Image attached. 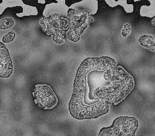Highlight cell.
Instances as JSON below:
<instances>
[{
	"instance_id": "obj_1",
	"label": "cell",
	"mask_w": 155,
	"mask_h": 136,
	"mask_svg": "<svg viewBox=\"0 0 155 136\" xmlns=\"http://www.w3.org/2000/svg\"><path fill=\"white\" fill-rule=\"evenodd\" d=\"M68 18L69 24L67 36L69 40L75 43L80 40V36L93 20L87 11L73 9H69Z\"/></svg>"
},
{
	"instance_id": "obj_2",
	"label": "cell",
	"mask_w": 155,
	"mask_h": 136,
	"mask_svg": "<svg viewBox=\"0 0 155 136\" xmlns=\"http://www.w3.org/2000/svg\"><path fill=\"white\" fill-rule=\"evenodd\" d=\"M40 24L43 32L47 35H51L55 43H63L65 38V30L69 28L68 18L61 17L60 15L54 13L49 17L42 18L40 20Z\"/></svg>"
},
{
	"instance_id": "obj_3",
	"label": "cell",
	"mask_w": 155,
	"mask_h": 136,
	"mask_svg": "<svg viewBox=\"0 0 155 136\" xmlns=\"http://www.w3.org/2000/svg\"><path fill=\"white\" fill-rule=\"evenodd\" d=\"M138 128L136 118L120 117L114 120L112 126L102 128L98 136H134Z\"/></svg>"
},
{
	"instance_id": "obj_4",
	"label": "cell",
	"mask_w": 155,
	"mask_h": 136,
	"mask_svg": "<svg viewBox=\"0 0 155 136\" xmlns=\"http://www.w3.org/2000/svg\"><path fill=\"white\" fill-rule=\"evenodd\" d=\"M33 96L35 104L45 110L54 109L58 102L54 91L51 86L46 84L35 85Z\"/></svg>"
},
{
	"instance_id": "obj_5",
	"label": "cell",
	"mask_w": 155,
	"mask_h": 136,
	"mask_svg": "<svg viewBox=\"0 0 155 136\" xmlns=\"http://www.w3.org/2000/svg\"><path fill=\"white\" fill-rule=\"evenodd\" d=\"M13 72L12 61L8 49L0 42V77H10Z\"/></svg>"
},
{
	"instance_id": "obj_6",
	"label": "cell",
	"mask_w": 155,
	"mask_h": 136,
	"mask_svg": "<svg viewBox=\"0 0 155 136\" xmlns=\"http://www.w3.org/2000/svg\"><path fill=\"white\" fill-rule=\"evenodd\" d=\"M69 9L83 10L87 11L91 15H94L97 12L98 9L97 1H82L80 2H73L69 6Z\"/></svg>"
},
{
	"instance_id": "obj_7",
	"label": "cell",
	"mask_w": 155,
	"mask_h": 136,
	"mask_svg": "<svg viewBox=\"0 0 155 136\" xmlns=\"http://www.w3.org/2000/svg\"><path fill=\"white\" fill-rule=\"evenodd\" d=\"M17 6L21 7L23 10L22 12L16 13L17 17H23L30 16H37L39 13L36 7L25 4L22 0H18Z\"/></svg>"
},
{
	"instance_id": "obj_8",
	"label": "cell",
	"mask_w": 155,
	"mask_h": 136,
	"mask_svg": "<svg viewBox=\"0 0 155 136\" xmlns=\"http://www.w3.org/2000/svg\"><path fill=\"white\" fill-rule=\"evenodd\" d=\"M107 4L109 5V6L111 7H114L117 5H121V6L124 8V10L126 12L132 13L134 11V6L132 4H127V1H105Z\"/></svg>"
},
{
	"instance_id": "obj_9",
	"label": "cell",
	"mask_w": 155,
	"mask_h": 136,
	"mask_svg": "<svg viewBox=\"0 0 155 136\" xmlns=\"http://www.w3.org/2000/svg\"><path fill=\"white\" fill-rule=\"evenodd\" d=\"M17 7V0H3L0 4V16L4 12L5 9Z\"/></svg>"
},
{
	"instance_id": "obj_10",
	"label": "cell",
	"mask_w": 155,
	"mask_h": 136,
	"mask_svg": "<svg viewBox=\"0 0 155 136\" xmlns=\"http://www.w3.org/2000/svg\"><path fill=\"white\" fill-rule=\"evenodd\" d=\"M15 24V21L12 18H6L0 21V30H8L12 27Z\"/></svg>"
},
{
	"instance_id": "obj_11",
	"label": "cell",
	"mask_w": 155,
	"mask_h": 136,
	"mask_svg": "<svg viewBox=\"0 0 155 136\" xmlns=\"http://www.w3.org/2000/svg\"><path fill=\"white\" fill-rule=\"evenodd\" d=\"M15 32H10L8 34L4 36L2 38L3 43H10L15 40Z\"/></svg>"
},
{
	"instance_id": "obj_12",
	"label": "cell",
	"mask_w": 155,
	"mask_h": 136,
	"mask_svg": "<svg viewBox=\"0 0 155 136\" xmlns=\"http://www.w3.org/2000/svg\"><path fill=\"white\" fill-rule=\"evenodd\" d=\"M152 23H153V25L155 26V18H154L153 20V21H152Z\"/></svg>"
},
{
	"instance_id": "obj_13",
	"label": "cell",
	"mask_w": 155,
	"mask_h": 136,
	"mask_svg": "<svg viewBox=\"0 0 155 136\" xmlns=\"http://www.w3.org/2000/svg\"><path fill=\"white\" fill-rule=\"evenodd\" d=\"M2 2H3V0H0V4L2 3Z\"/></svg>"
}]
</instances>
